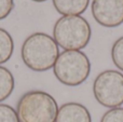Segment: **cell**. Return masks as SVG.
Segmentation results:
<instances>
[{
	"instance_id": "obj_1",
	"label": "cell",
	"mask_w": 123,
	"mask_h": 122,
	"mask_svg": "<svg viewBox=\"0 0 123 122\" xmlns=\"http://www.w3.org/2000/svg\"><path fill=\"white\" fill-rule=\"evenodd\" d=\"M21 55L28 68L41 73L53 68L60 55V49L51 36L44 32H35L25 39Z\"/></svg>"
},
{
	"instance_id": "obj_2",
	"label": "cell",
	"mask_w": 123,
	"mask_h": 122,
	"mask_svg": "<svg viewBox=\"0 0 123 122\" xmlns=\"http://www.w3.org/2000/svg\"><path fill=\"white\" fill-rule=\"evenodd\" d=\"M91 26L80 15H63L53 27V38L65 51H80L91 40Z\"/></svg>"
},
{
	"instance_id": "obj_3",
	"label": "cell",
	"mask_w": 123,
	"mask_h": 122,
	"mask_svg": "<svg viewBox=\"0 0 123 122\" xmlns=\"http://www.w3.org/2000/svg\"><path fill=\"white\" fill-rule=\"evenodd\" d=\"M57 111L55 98L40 90L26 92L16 106L19 122H55Z\"/></svg>"
},
{
	"instance_id": "obj_4",
	"label": "cell",
	"mask_w": 123,
	"mask_h": 122,
	"mask_svg": "<svg viewBox=\"0 0 123 122\" xmlns=\"http://www.w3.org/2000/svg\"><path fill=\"white\" fill-rule=\"evenodd\" d=\"M54 76L67 86H78L89 78L91 63L81 51H64L60 53L53 66Z\"/></svg>"
},
{
	"instance_id": "obj_5",
	"label": "cell",
	"mask_w": 123,
	"mask_h": 122,
	"mask_svg": "<svg viewBox=\"0 0 123 122\" xmlns=\"http://www.w3.org/2000/svg\"><path fill=\"white\" fill-rule=\"evenodd\" d=\"M93 93L104 107H120L123 104V73L111 69L102 71L93 82Z\"/></svg>"
},
{
	"instance_id": "obj_6",
	"label": "cell",
	"mask_w": 123,
	"mask_h": 122,
	"mask_svg": "<svg viewBox=\"0 0 123 122\" xmlns=\"http://www.w3.org/2000/svg\"><path fill=\"white\" fill-rule=\"evenodd\" d=\"M92 15L104 27H118L123 23V0H93Z\"/></svg>"
},
{
	"instance_id": "obj_7",
	"label": "cell",
	"mask_w": 123,
	"mask_h": 122,
	"mask_svg": "<svg viewBox=\"0 0 123 122\" xmlns=\"http://www.w3.org/2000/svg\"><path fill=\"white\" fill-rule=\"evenodd\" d=\"M55 122H92V117L84 105L71 102L58 107Z\"/></svg>"
},
{
	"instance_id": "obj_8",
	"label": "cell",
	"mask_w": 123,
	"mask_h": 122,
	"mask_svg": "<svg viewBox=\"0 0 123 122\" xmlns=\"http://www.w3.org/2000/svg\"><path fill=\"white\" fill-rule=\"evenodd\" d=\"M90 0H53L55 10L62 15H80L87 9Z\"/></svg>"
},
{
	"instance_id": "obj_9",
	"label": "cell",
	"mask_w": 123,
	"mask_h": 122,
	"mask_svg": "<svg viewBox=\"0 0 123 122\" xmlns=\"http://www.w3.org/2000/svg\"><path fill=\"white\" fill-rule=\"evenodd\" d=\"M14 77L8 68L0 65V103L6 101L14 90Z\"/></svg>"
},
{
	"instance_id": "obj_10",
	"label": "cell",
	"mask_w": 123,
	"mask_h": 122,
	"mask_svg": "<svg viewBox=\"0 0 123 122\" xmlns=\"http://www.w3.org/2000/svg\"><path fill=\"white\" fill-rule=\"evenodd\" d=\"M14 51L13 38L6 29L0 28V65L6 63Z\"/></svg>"
},
{
	"instance_id": "obj_11",
	"label": "cell",
	"mask_w": 123,
	"mask_h": 122,
	"mask_svg": "<svg viewBox=\"0 0 123 122\" xmlns=\"http://www.w3.org/2000/svg\"><path fill=\"white\" fill-rule=\"evenodd\" d=\"M111 58L118 69L123 71V37H120L111 48Z\"/></svg>"
},
{
	"instance_id": "obj_12",
	"label": "cell",
	"mask_w": 123,
	"mask_h": 122,
	"mask_svg": "<svg viewBox=\"0 0 123 122\" xmlns=\"http://www.w3.org/2000/svg\"><path fill=\"white\" fill-rule=\"evenodd\" d=\"M0 122H19L16 110L10 105L0 104Z\"/></svg>"
},
{
	"instance_id": "obj_13",
	"label": "cell",
	"mask_w": 123,
	"mask_h": 122,
	"mask_svg": "<svg viewBox=\"0 0 123 122\" xmlns=\"http://www.w3.org/2000/svg\"><path fill=\"white\" fill-rule=\"evenodd\" d=\"M100 122H123V107L109 109L103 115Z\"/></svg>"
},
{
	"instance_id": "obj_14",
	"label": "cell",
	"mask_w": 123,
	"mask_h": 122,
	"mask_svg": "<svg viewBox=\"0 0 123 122\" xmlns=\"http://www.w3.org/2000/svg\"><path fill=\"white\" fill-rule=\"evenodd\" d=\"M14 8V0H0V21L10 15Z\"/></svg>"
},
{
	"instance_id": "obj_15",
	"label": "cell",
	"mask_w": 123,
	"mask_h": 122,
	"mask_svg": "<svg viewBox=\"0 0 123 122\" xmlns=\"http://www.w3.org/2000/svg\"><path fill=\"white\" fill-rule=\"evenodd\" d=\"M35 2H43V1H47V0H32Z\"/></svg>"
}]
</instances>
